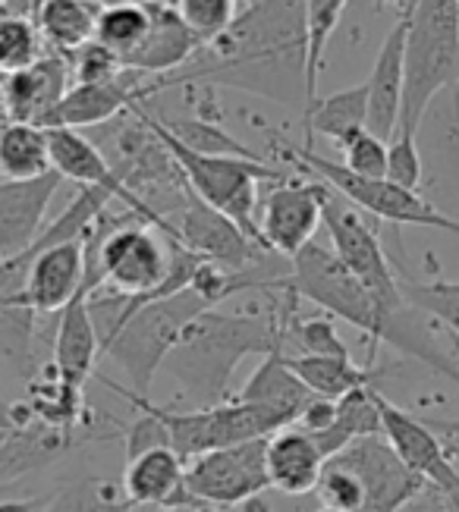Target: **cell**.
<instances>
[{
  "label": "cell",
  "mask_w": 459,
  "mask_h": 512,
  "mask_svg": "<svg viewBox=\"0 0 459 512\" xmlns=\"http://www.w3.org/2000/svg\"><path fill=\"white\" fill-rule=\"evenodd\" d=\"M305 0H258L239 10L230 29L195 54L183 70L155 79V92L186 82H224L274 101H305Z\"/></svg>",
  "instance_id": "cell-1"
},
{
  "label": "cell",
  "mask_w": 459,
  "mask_h": 512,
  "mask_svg": "<svg viewBox=\"0 0 459 512\" xmlns=\"http://www.w3.org/2000/svg\"><path fill=\"white\" fill-rule=\"evenodd\" d=\"M280 349L277 308L271 315H230L208 308L195 315L164 359V371L177 381L195 406H217L230 399V377L249 355Z\"/></svg>",
  "instance_id": "cell-2"
},
{
  "label": "cell",
  "mask_w": 459,
  "mask_h": 512,
  "mask_svg": "<svg viewBox=\"0 0 459 512\" xmlns=\"http://www.w3.org/2000/svg\"><path fill=\"white\" fill-rule=\"evenodd\" d=\"M129 114L139 117L151 129V136H155L167 148L173 164L180 167L189 192L199 195L208 208L230 217L239 230L261 246V239H258V198H261V192H258V186L261 183H268V186L283 183V180H290L293 173L271 167L261 158L195 151V148H189L186 142H180L177 136H173V132L167 129V123H161L158 117H151L145 110V104H136ZM261 249H265V246H261Z\"/></svg>",
  "instance_id": "cell-3"
},
{
  "label": "cell",
  "mask_w": 459,
  "mask_h": 512,
  "mask_svg": "<svg viewBox=\"0 0 459 512\" xmlns=\"http://www.w3.org/2000/svg\"><path fill=\"white\" fill-rule=\"evenodd\" d=\"M459 85V0H409L397 136L415 139L434 98Z\"/></svg>",
  "instance_id": "cell-4"
},
{
  "label": "cell",
  "mask_w": 459,
  "mask_h": 512,
  "mask_svg": "<svg viewBox=\"0 0 459 512\" xmlns=\"http://www.w3.org/2000/svg\"><path fill=\"white\" fill-rule=\"evenodd\" d=\"M208 308L211 305L192 286L180 289V293L142 302L129 311V318L104 343L101 359H111L126 371L129 393L148 396L173 343L180 340L186 324Z\"/></svg>",
  "instance_id": "cell-5"
},
{
  "label": "cell",
  "mask_w": 459,
  "mask_h": 512,
  "mask_svg": "<svg viewBox=\"0 0 459 512\" xmlns=\"http://www.w3.org/2000/svg\"><path fill=\"white\" fill-rule=\"evenodd\" d=\"M268 293H293L327 311V318H337L353 324L368 337V362L375 359V349L381 346L384 315L375 296L353 277V271L334 255V249L318 246L312 239L290 258V271L271 280Z\"/></svg>",
  "instance_id": "cell-6"
},
{
  "label": "cell",
  "mask_w": 459,
  "mask_h": 512,
  "mask_svg": "<svg viewBox=\"0 0 459 512\" xmlns=\"http://www.w3.org/2000/svg\"><path fill=\"white\" fill-rule=\"evenodd\" d=\"M299 173H309L312 180H321L324 186H331L337 195H343L349 205H356L362 214L371 220H384L393 227H428V230H444L459 236V217H450L437 205H431L422 192L403 189L397 183H390L387 176H359L349 173L343 164L321 158L312 148H287L283 151Z\"/></svg>",
  "instance_id": "cell-7"
},
{
  "label": "cell",
  "mask_w": 459,
  "mask_h": 512,
  "mask_svg": "<svg viewBox=\"0 0 459 512\" xmlns=\"http://www.w3.org/2000/svg\"><path fill=\"white\" fill-rule=\"evenodd\" d=\"M321 224H324L327 236H331L334 255L353 271V277L368 289V293L375 296L381 315H384V327H381V343H384V333L406 311V302L400 296V274H393L375 224L368 220V214H362L356 205H349L346 198L337 195L331 186H324Z\"/></svg>",
  "instance_id": "cell-8"
},
{
  "label": "cell",
  "mask_w": 459,
  "mask_h": 512,
  "mask_svg": "<svg viewBox=\"0 0 459 512\" xmlns=\"http://www.w3.org/2000/svg\"><path fill=\"white\" fill-rule=\"evenodd\" d=\"M155 406V403H151ZM155 415L164 421L170 450L177 453L183 462L221 450V447H236V443L271 437L274 431L287 428L290 421L280 418L271 409H261L255 403H243V399H227V403L192 409V412H173L155 406Z\"/></svg>",
  "instance_id": "cell-9"
},
{
  "label": "cell",
  "mask_w": 459,
  "mask_h": 512,
  "mask_svg": "<svg viewBox=\"0 0 459 512\" xmlns=\"http://www.w3.org/2000/svg\"><path fill=\"white\" fill-rule=\"evenodd\" d=\"M268 437L202 453L186 462L183 491L202 506H239L271 491L265 469Z\"/></svg>",
  "instance_id": "cell-10"
},
{
  "label": "cell",
  "mask_w": 459,
  "mask_h": 512,
  "mask_svg": "<svg viewBox=\"0 0 459 512\" xmlns=\"http://www.w3.org/2000/svg\"><path fill=\"white\" fill-rule=\"evenodd\" d=\"M378 406H381L384 440L393 447V453L428 484V491L437 494V500L444 503V512H459V469L447 453L444 437L428 421L393 406L384 393L378 396Z\"/></svg>",
  "instance_id": "cell-11"
},
{
  "label": "cell",
  "mask_w": 459,
  "mask_h": 512,
  "mask_svg": "<svg viewBox=\"0 0 459 512\" xmlns=\"http://www.w3.org/2000/svg\"><path fill=\"white\" fill-rule=\"evenodd\" d=\"M48 148H51V167L63 176V183L73 180L76 186H92L101 189L114 198V202H123L126 211H133L139 220L151 224L155 230H161L164 236H173L167 217L158 214L148 202L129 189L120 173L114 170V164L107 161V154L82 136V129H67V126H48Z\"/></svg>",
  "instance_id": "cell-12"
},
{
  "label": "cell",
  "mask_w": 459,
  "mask_h": 512,
  "mask_svg": "<svg viewBox=\"0 0 459 512\" xmlns=\"http://www.w3.org/2000/svg\"><path fill=\"white\" fill-rule=\"evenodd\" d=\"M167 224L173 230L170 239H177L180 246L211 264L227 267V271H252V267H261V258L271 255L239 230L230 217L208 208L199 195H192L189 186L183 192L180 211L167 217Z\"/></svg>",
  "instance_id": "cell-13"
},
{
  "label": "cell",
  "mask_w": 459,
  "mask_h": 512,
  "mask_svg": "<svg viewBox=\"0 0 459 512\" xmlns=\"http://www.w3.org/2000/svg\"><path fill=\"white\" fill-rule=\"evenodd\" d=\"M321 180H290L274 183L271 192L258 198V239L271 255L293 258L302 246L315 239L321 227Z\"/></svg>",
  "instance_id": "cell-14"
},
{
  "label": "cell",
  "mask_w": 459,
  "mask_h": 512,
  "mask_svg": "<svg viewBox=\"0 0 459 512\" xmlns=\"http://www.w3.org/2000/svg\"><path fill=\"white\" fill-rule=\"evenodd\" d=\"M331 459H340L343 465H349V469L356 472V478L362 481L365 500L359 512H406V506H412L428 491V484L393 453L384 434L359 437Z\"/></svg>",
  "instance_id": "cell-15"
},
{
  "label": "cell",
  "mask_w": 459,
  "mask_h": 512,
  "mask_svg": "<svg viewBox=\"0 0 459 512\" xmlns=\"http://www.w3.org/2000/svg\"><path fill=\"white\" fill-rule=\"evenodd\" d=\"M73 85L70 60L54 51H45L32 66L10 76H0V92H4V114L16 123L51 126V117L63 95Z\"/></svg>",
  "instance_id": "cell-16"
},
{
  "label": "cell",
  "mask_w": 459,
  "mask_h": 512,
  "mask_svg": "<svg viewBox=\"0 0 459 512\" xmlns=\"http://www.w3.org/2000/svg\"><path fill=\"white\" fill-rule=\"evenodd\" d=\"M148 95H155V85L145 82V76L123 70L114 79L101 82H73L70 92L57 104L51 126H67V129H89L117 120L126 110L142 104Z\"/></svg>",
  "instance_id": "cell-17"
},
{
  "label": "cell",
  "mask_w": 459,
  "mask_h": 512,
  "mask_svg": "<svg viewBox=\"0 0 459 512\" xmlns=\"http://www.w3.org/2000/svg\"><path fill=\"white\" fill-rule=\"evenodd\" d=\"M60 186L63 176L57 170L35 180H0V261L23 255L38 239Z\"/></svg>",
  "instance_id": "cell-18"
},
{
  "label": "cell",
  "mask_w": 459,
  "mask_h": 512,
  "mask_svg": "<svg viewBox=\"0 0 459 512\" xmlns=\"http://www.w3.org/2000/svg\"><path fill=\"white\" fill-rule=\"evenodd\" d=\"M151 26L148 35L142 38L139 48L123 60L126 70H133L139 76H170L183 70V66L205 48V41L195 35L180 13L173 10L170 0H145Z\"/></svg>",
  "instance_id": "cell-19"
},
{
  "label": "cell",
  "mask_w": 459,
  "mask_h": 512,
  "mask_svg": "<svg viewBox=\"0 0 459 512\" xmlns=\"http://www.w3.org/2000/svg\"><path fill=\"white\" fill-rule=\"evenodd\" d=\"M403 48H406V7L400 19L393 22L390 32L384 35L371 76L365 82L368 92V120L365 129L390 142L397 136L400 123V104H403Z\"/></svg>",
  "instance_id": "cell-20"
},
{
  "label": "cell",
  "mask_w": 459,
  "mask_h": 512,
  "mask_svg": "<svg viewBox=\"0 0 459 512\" xmlns=\"http://www.w3.org/2000/svg\"><path fill=\"white\" fill-rule=\"evenodd\" d=\"M183 475L186 462L170 447H158L126 462L120 491L133 506H202L183 491Z\"/></svg>",
  "instance_id": "cell-21"
},
{
  "label": "cell",
  "mask_w": 459,
  "mask_h": 512,
  "mask_svg": "<svg viewBox=\"0 0 459 512\" xmlns=\"http://www.w3.org/2000/svg\"><path fill=\"white\" fill-rule=\"evenodd\" d=\"M324 462L327 459L318 450L315 437L309 431H302L299 425H287L268 437L265 469H268L271 487L280 494H287V497L312 494Z\"/></svg>",
  "instance_id": "cell-22"
},
{
  "label": "cell",
  "mask_w": 459,
  "mask_h": 512,
  "mask_svg": "<svg viewBox=\"0 0 459 512\" xmlns=\"http://www.w3.org/2000/svg\"><path fill=\"white\" fill-rule=\"evenodd\" d=\"M101 359L98 330L89 311V293H82L60 311L57 333H54V371L76 387H82L95 374Z\"/></svg>",
  "instance_id": "cell-23"
},
{
  "label": "cell",
  "mask_w": 459,
  "mask_h": 512,
  "mask_svg": "<svg viewBox=\"0 0 459 512\" xmlns=\"http://www.w3.org/2000/svg\"><path fill=\"white\" fill-rule=\"evenodd\" d=\"M76 447V431L51 428L45 421H26L23 428L0 434V481H13L32 469H45L48 462L60 459Z\"/></svg>",
  "instance_id": "cell-24"
},
{
  "label": "cell",
  "mask_w": 459,
  "mask_h": 512,
  "mask_svg": "<svg viewBox=\"0 0 459 512\" xmlns=\"http://www.w3.org/2000/svg\"><path fill=\"white\" fill-rule=\"evenodd\" d=\"M309 396H312L309 387L299 381L280 349L261 355V365L249 374L243 390L236 393V399L255 403L261 409H271L280 418H287L290 425H296V418H299L302 406L309 403Z\"/></svg>",
  "instance_id": "cell-25"
},
{
  "label": "cell",
  "mask_w": 459,
  "mask_h": 512,
  "mask_svg": "<svg viewBox=\"0 0 459 512\" xmlns=\"http://www.w3.org/2000/svg\"><path fill=\"white\" fill-rule=\"evenodd\" d=\"M368 120V92L365 82L343 88L327 98H315L309 107H302V123H305V148H312V136L331 139L337 148L353 139L359 129H365Z\"/></svg>",
  "instance_id": "cell-26"
},
{
  "label": "cell",
  "mask_w": 459,
  "mask_h": 512,
  "mask_svg": "<svg viewBox=\"0 0 459 512\" xmlns=\"http://www.w3.org/2000/svg\"><path fill=\"white\" fill-rule=\"evenodd\" d=\"M95 19L98 7L89 0H41L35 26L48 51L70 60L79 48L95 41Z\"/></svg>",
  "instance_id": "cell-27"
},
{
  "label": "cell",
  "mask_w": 459,
  "mask_h": 512,
  "mask_svg": "<svg viewBox=\"0 0 459 512\" xmlns=\"http://www.w3.org/2000/svg\"><path fill=\"white\" fill-rule=\"evenodd\" d=\"M378 396H381V390L371 384V387H359V390L337 399L334 425L321 434H312L318 450L324 453V459L337 456L343 447H349V443L359 440V437H381L384 434Z\"/></svg>",
  "instance_id": "cell-28"
},
{
  "label": "cell",
  "mask_w": 459,
  "mask_h": 512,
  "mask_svg": "<svg viewBox=\"0 0 459 512\" xmlns=\"http://www.w3.org/2000/svg\"><path fill=\"white\" fill-rule=\"evenodd\" d=\"M283 359L296 371L299 381L309 387V393L327 399H340L359 387H371L381 374L371 365H356L353 355L349 359H334V355H283Z\"/></svg>",
  "instance_id": "cell-29"
},
{
  "label": "cell",
  "mask_w": 459,
  "mask_h": 512,
  "mask_svg": "<svg viewBox=\"0 0 459 512\" xmlns=\"http://www.w3.org/2000/svg\"><path fill=\"white\" fill-rule=\"evenodd\" d=\"M54 170L48 129L35 123H0V180H35Z\"/></svg>",
  "instance_id": "cell-30"
},
{
  "label": "cell",
  "mask_w": 459,
  "mask_h": 512,
  "mask_svg": "<svg viewBox=\"0 0 459 512\" xmlns=\"http://www.w3.org/2000/svg\"><path fill=\"white\" fill-rule=\"evenodd\" d=\"M23 403L29 406L32 418L45 421L51 428H63V431H76L85 418L82 387L63 381V377L54 371V365L41 368L32 377Z\"/></svg>",
  "instance_id": "cell-31"
},
{
  "label": "cell",
  "mask_w": 459,
  "mask_h": 512,
  "mask_svg": "<svg viewBox=\"0 0 459 512\" xmlns=\"http://www.w3.org/2000/svg\"><path fill=\"white\" fill-rule=\"evenodd\" d=\"M349 0H305V101L302 107H309L318 98V73L327 54V41L337 32L343 10Z\"/></svg>",
  "instance_id": "cell-32"
},
{
  "label": "cell",
  "mask_w": 459,
  "mask_h": 512,
  "mask_svg": "<svg viewBox=\"0 0 459 512\" xmlns=\"http://www.w3.org/2000/svg\"><path fill=\"white\" fill-rule=\"evenodd\" d=\"M400 296L406 305L419 308L425 318L447 327L453 340H459V280H406L400 277Z\"/></svg>",
  "instance_id": "cell-33"
},
{
  "label": "cell",
  "mask_w": 459,
  "mask_h": 512,
  "mask_svg": "<svg viewBox=\"0 0 459 512\" xmlns=\"http://www.w3.org/2000/svg\"><path fill=\"white\" fill-rule=\"evenodd\" d=\"M151 16L145 0L136 7H111V10H98L95 19V41L104 44L107 51H114L120 57V63L133 54L142 38L148 35Z\"/></svg>",
  "instance_id": "cell-34"
},
{
  "label": "cell",
  "mask_w": 459,
  "mask_h": 512,
  "mask_svg": "<svg viewBox=\"0 0 459 512\" xmlns=\"http://www.w3.org/2000/svg\"><path fill=\"white\" fill-rule=\"evenodd\" d=\"M45 57V38H41L32 16L0 13V76H10Z\"/></svg>",
  "instance_id": "cell-35"
},
{
  "label": "cell",
  "mask_w": 459,
  "mask_h": 512,
  "mask_svg": "<svg viewBox=\"0 0 459 512\" xmlns=\"http://www.w3.org/2000/svg\"><path fill=\"white\" fill-rule=\"evenodd\" d=\"M120 487L111 481H79L51 494V503L45 512H136Z\"/></svg>",
  "instance_id": "cell-36"
},
{
  "label": "cell",
  "mask_w": 459,
  "mask_h": 512,
  "mask_svg": "<svg viewBox=\"0 0 459 512\" xmlns=\"http://www.w3.org/2000/svg\"><path fill=\"white\" fill-rule=\"evenodd\" d=\"M173 10L208 44L230 29V22L239 13V0H173Z\"/></svg>",
  "instance_id": "cell-37"
},
{
  "label": "cell",
  "mask_w": 459,
  "mask_h": 512,
  "mask_svg": "<svg viewBox=\"0 0 459 512\" xmlns=\"http://www.w3.org/2000/svg\"><path fill=\"white\" fill-rule=\"evenodd\" d=\"M315 494H318L321 506L343 509V512H359L362 500H365L362 481L340 459H327L324 462V469L318 475V484H315Z\"/></svg>",
  "instance_id": "cell-38"
},
{
  "label": "cell",
  "mask_w": 459,
  "mask_h": 512,
  "mask_svg": "<svg viewBox=\"0 0 459 512\" xmlns=\"http://www.w3.org/2000/svg\"><path fill=\"white\" fill-rule=\"evenodd\" d=\"M343 151V167L349 173H359V176H384L387 170V142L381 136L368 129H359L353 139H346L340 145Z\"/></svg>",
  "instance_id": "cell-39"
},
{
  "label": "cell",
  "mask_w": 459,
  "mask_h": 512,
  "mask_svg": "<svg viewBox=\"0 0 459 512\" xmlns=\"http://www.w3.org/2000/svg\"><path fill=\"white\" fill-rule=\"evenodd\" d=\"M384 176L390 183H397L403 189H412L419 192L422 189V180H425V161L419 154V145L415 139H406V136H393L387 142V170Z\"/></svg>",
  "instance_id": "cell-40"
},
{
  "label": "cell",
  "mask_w": 459,
  "mask_h": 512,
  "mask_svg": "<svg viewBox=\"0 0 459 512\" xmlns=\"http://www.w3.org/2000/svg\"><path fill=\"white\" fill-rule=\"evenodd\" d=\"M70 70H73V82H101V79L120 76L126 66L120 63V57L114 51H107L104 44L89 41L85 48H79L70 57Z\"/></svg>",
  "instance_id": "cell-41"
},
{
  "label": "cell",
  "mask_w": 459,
  "mask_h": 512,
  "mask_svg": "<svg viewBox=\"0 0 459 512\" xmlns=\"http://www.w3.org/2000/svg\"><path fill=\"white\" fill-rule=\"evenodd\" d=\"M334 418H337V399H327V396H309V403L302 406L299 418H296V425L302 431H309V434H321L334 425Z\"/></svg>",
  "instance_id": "cell-42"
},
{
  "label": "cell",
  "mask_w": 459,
  "mask_h": 512,
  "mask_svg": "<svg viewBox=\"0 0 459 512\" xmlns=\"http://www.w3.org/2000/svg\"><path fill=\"white\" fill-rule=\"evenodd\" d=\"M51 497H0V512H45Z\"/></svg>",
  "instance_id": "cell-43"
},
{
  "label": "cell",
  "mask_w": 459,
  "mask_h": 512,
  "mask_svg": "<svg viewBox=\"0 0 459 512\" xmlns=\"http://www.w3.org/2000/svg\"><path fill=\"white\" fill-rule=\"evenodd\" d=\"M41 0H0V13H13V16H32L38 13Z\"/></svg>",
  "instance_id": "cell-44"
},
{
  "label": "cell",
  "mask_w": 459,
  "mask_h": 512,
  "mask_svg": "<svg viewBox=\"0 0 459 512\" xmlns=\"http://www.w3.org/2000/svg\"><path fill=\"white\" fill-rule=\"evenodd\" d=\"M16 428V418H13V403H7L4 396H0V434H10Z\"/></svg>",
  "instance_id": "cell-45"
},
{
  "label": "cell",
  "mask_w": 459,
  "mask_h": 512,
  "mask_svg": "<svg viewBox=\"0 0 459 512\" xmlns=\"http://www.w3.org/2000/svg\"><path fill=\"white\" fill-rule=\"evenodd\" d=\"M142 0H95L98 10H111V7H136Z\"/></svg>",
  "instance_id": "cell-46"
},
{
  "label": "cell",
  "mask_w": 459,
  "mask_h": 512,
  "mask_svg": "<svg viewBox=\"0 0 459 512\" xmlns=\"http://www.w3.org/2000/svg\"><path fill=\"white\" fill-rule=\"evenodd\" d=\"M447 443V453H450V459H453V465L459 469V443H453V440H444Z\"/></svg>",
  "instance_id": "cell-47"
},
{
  "label": "cell",
  "mask_w": 459,
  "mask_h": 512,
  "mask_svg": "<svg viewBox=\"0 0 459 512\" xmlns=\"http://www.w3.org/2000/svg\"><path fill=\"white\" fill-rule=\"evenodd\" d=\"M158 512H192L186 506H158Z\"/></svg>",
  "instance_id": "cell-48"
},
{
  "label": "cell",
  "mask_w": 459,
  "mask_h": 512,
  "mask_svg": "<svg viewBox=\"0 0 459 512\" xmlns=\"http://www.w3.org/2000/svg\"><path fill=\"white\" fill-rule=\"evenodd\" d=\"M0 497H10V487L7 484H0Z\"/></svg>",
  "instance_id": "cell-49"
},
{
  "label": "cell",
  "mask_w": 459,
  "mask_h": 512,
  "mask_svg": "<svg viewBox=\"0 0 459 512\" xmlns=\"http://www.w3.org/2000/svg\"><path fill=\"white\" fill-rule=\"evenodd\" d=\"M453 340V337H450ZM453 355H456V362H459V340H453Z\"/></svg>",
  "instance_id": "cell-50"
},
{
  "label": "cell",
  "mask_w": 459,
  "mask_h": 512,
  "mask_svg": "<svg viewBox=\"0 0 459 512\" xmlns=\"http://www.w3.org/2000/svg\"><path fill=\"white\" fill-rule=\"evenodd\" d=\"M315 512H343V509H331V506H321V509H315Z\"/></svg>",
  "instance_id": "cell-51"
},
{
  "label": "cell",
  "mask_w": 459,
  "mask_h": 512,
  "mask_svg": "<svg viewBox=\"0 0 459 512\" xmlns=\"http://www.w3.org/2000/svg\"><path fill=\"white\" fill-rule=\"evenodd\" d=\"M387 4H403V7H409V0H387Z\"/></svg>",
  "instance_id": "cell-52"
},
{
  "label": "cell",
  "mask_w": 459,
  "mask_h": 512,
  "mask_svg": "<svg viewBox=\"0 0 459 512\" xmlns=\"http://www.w3.org/2000/svg\"><path fill=\"white\" fill-rule=\"evenodd\" d=\"M192 512H211V506H195Z\"/></svg>",
  "instance_id": "cell-53"
},
{
  "label": "cell",
  "mask_w": 459,
  "mask_h": 512,
  "mask_svg": "<svg viewBox=\"0 0 459 512\" xmlns=\"http://www.w3.org/2000/svg\"><path fill=\"white\" fill-rule=\"evenodd\" d=\"M239 4H246V7H249V4H258V0H239Z\"/></svg>",
  "instance_id": "cell-54"
},
{
  "label": "cell",
  "mask_w": 459,
  "mask_h": 512,
  "mask_svg": "<svg viewBox=\"0 0 459 512\" xmlns=\"http://www.w3.org/2000/svg\"><path fill=\"white\" fill-rule=\"evenodd\" d=\"M0 110H4V92H0Z\"/></svg>",
  "instance_id": "cell-55"
}]
</instances>
